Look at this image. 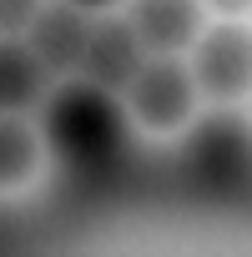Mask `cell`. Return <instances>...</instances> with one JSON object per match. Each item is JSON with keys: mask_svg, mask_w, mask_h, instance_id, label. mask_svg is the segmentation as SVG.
I'll list each match as a JSON object with an SVG mask.
<instances>
[{"mask_svg": "<svg viewBox=\"0 0 252 257\" xmlns=\"http://www.w3.org/2000/svg\"><path fill=\"white\" fill-rule=\"evenodd\" d=\"M0 101H6V111H36L51 101V66L31 51L26 36H6V51H0Z\"/></svg>", "mask_w": 252, "mask_h": 257, "instance_id": "obj_9", "label": "cell"}, {"mask_svg": "<svg viewBox=\"0 0 252 257\" xmlns=\"http://www.w3.org/2000/svg\"><path fill=\"white\" fill-rule=\"evenodd\" d=\"M147 61H152V56H147L142 36L132 31V21H126L121 11L96 16L91 46H86V66H81V76H86L91 86H101V91H111V96H126V86L142 76Z\"/></svg>", "mask_w": 252, "mask_h": 257, "instance_id": "obj_5", "label": "cell"}, {"mask_svg": "<svg viewBox=\"0 0 252 257\" xmlns=\"http://www.w3.org/2000/svg\"><path fill=\"white\" fill-rule=\"evenodd\" d=\"M212 21H252V0H202Z\"/></svg>", "mask_w": 252, "mask_h": 257, "instance_id": "obj_11", "label": "cell"}, {"mask_svg": "<svg viewBox=\"0 0 252 257\" xmlns=\"http://www.w3.org/2000/svg\"><path fill=\"white\" fill-rule=\"evenodd\" d=\"M91 26H96L91 11L71 6V0H51V6L41 11V21L26 31V41H31V51L51 66V76L71 81V76H81V66H86Z\"/></svg>", "mask_w": 252, "mask_h": 257, "instance_id": "obj_7", "label": "cell"}, {"mask_svg": "<svg viewBox=\"0 0 252 257\" xmlns=\"http://www.w3.org/2000/svg\"><path fill=\"white\" fill-rule=\"evenodd\" d=\"M46 111V137H51V152L76 167V172H111L126 152V106L121 96L91 86L86 76H71L66 86L51 91V101L41 106Z\"/></svg>", "mask_w": 252, "mask_h": 257, "instance_id": "obj_1", "label": "cell"}, {"mask_svg": "<svg viewBox=\"0 0 252 257\" xmlns=\"http://www.w3.org/2000/svg\"><path fill=\"white\" fill-rule=\"evenodd\" d=\"M247 116H252V96H247Z\"/></svg>", "mask_w": 252, "mask_h": 257, "instance_id": "obj_13", "label": "cell"}, {"mask_svg": "<svg viewBox=\"0 0 252 257\" xmlns=\"http://www.w3.org/2000/svg\"><path fill=\"white\" fill-rule=\"evenodd\" d=\"M121 16L142 36L147 56H187L212 21L202 0H126Z\"/></svg>", "mask_w": 252, "mask_h": 257, "instance_id": "obj_6", "label": "cell"}, {"mask_svg": "<svg viewBox=\"0 0 252 257\" xmlns=\"http://www.w3.org/2000/svg\"><path fill=\"white\" fill-rule=\"evenodd\" d=\"M182 167L222 192L252 177V116H237L232 106H207L182 137Z\"/></svg>", "mask_w": 252, "mask_h": 257, "instance_id": "obj_3", "label": "cell"}, {"mask_svg": "<svg viewBox=\"0 0 252 257\" xmlns=\"http://www.w3.org/2000/svg\"><path fill=\"white\" fill-rule=\"evenodd\" d=\"M187 66L207 106H242L252 96V21H207Z\"/></svg>", "mask_w": 252, "mask_h": 257, "instance_id": "obj_4", "label": "cell"}, {"mask_svg": "<svg viewBox=\"0 0 252 257\" xmlns=\"http://www.w3.org/2000/svg\"><path fill=\"white\" fill-rule=\"evenodd\" d=\"M132 132L147 142H172L187 137V126L202 116V86L187 66V56H152L142 76L121 96Z\"/></svg>", "mask_w": 252, "mask_h": 257, "instance_id": "obj_2", "label": "cell"}, {"mask_svg": "<svg viewBox=\"0 0 252 257\" xmlns=\"http://www.w3.org/2000/svg\"><path fill=\"white\" fill-rule=\"evenodd\" d=\"M71 6H81V11H91V16H111V11L126 6V0H71Z\"/></svg>", "mask_w": 252, "mask_h": 257, "instance_id": "obj_12", "label": "cell"}, {"mask_svg": "<svg viewBox=\"0 0 252 257\" xmlns=\"http://www.w3.org/2000/svg\"><path fill=\"white\" fill-rule=\"evenodd\" d=\"M46 126L31 121V111H6V132H0V187L6 197H21L41 182L46 172Z\"/></svg>", "mask_w": 252, "mask_h": 257, "instance_id": "obj_8", "label": "cell"}, {"mask_svg": "<svg viewBox=\"0 0 252 257\" xmlns=\"http://www.w3.org/2000/svg\"><path fill=\"white\" fill-rule=\"evenodd\" d=\"M46 6L51 0H0V26H6V36H26L41 21Z\"/></svg>", "mask_w": 252, "mask_h": 257, "instance_id": "obj_10", "label": "cell"}]
</instances>
